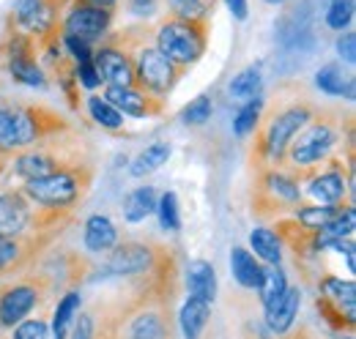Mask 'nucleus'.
<instances>
[{
  "label": "nucleus",
  "mask_w": 356,
  "mask_h": 339,
  "mask_svg": "<svg viewBox=\"0 0 356 339\" xmlns=\"http://www.w3.org/2000/svg\"><path fill=\"white\" fill-rule=\"evenodd\" d=\"M72 131L69 121L44 104H22L0 99V159L11 162L19 151H28L47 137Z\"/></svg>",
  "instance_id": "nucleus-2"
},
{
  "label": "nucleus",
  "mask_w": 356,
  "mask_h": 339,
  "mask_svg": "<svg viewBox=\"0 0 356 339\" xmlns=\"http://www.w3.org/2000/svg\"><path fill=\"white\" fill-rule=\"evenodd\" d=\"M285 290H288V276H285V271H282L280 265H266V268H264V279H261V285H258L261 304L268 309L274 301L282 298Z\"/></svg>",
  "instance_id": "nucleus-32"
},
{
  "label": "nucleus",
  "mask_w": 356,
  "mask_h": 339,
  "mask_svg": "<svg viewBox=\"0 0 356 339\" xmlns=\"http://www.w3.org/2000/svg\"><path fill=\"white\" fill-rule=\"evenodd\" d=\"M348 183H351V181L346 178V172L340 167V159L332 156V159L323 162V167L310 178L307 192H310V197L318 206H337V203H343V197L348 195Z\"/></svg>",
  "instance_id": "nucleus-17"
},
{
  "label": "nucleus",
  "mask_w": 356,
  "mask_h": 339,
  "mask_svg": "<svg viewBox=\"0 0 356 339\" xmlns=\"http://www.w3.org/2000/svg\"><path fill=\"white\" fill-rule=\"evenodd\" d=\"M264 104H266L264 96L255 99V101H250V104H241V110H238L236 118H233V134H236V137H247V134H252V131L258 129Z\"/></svg>",
  "instance_id": "nucleus-34"
},
{
  "label": "nucleus",
  "mask_w": 356,
  "mask_h": 339,
  "mask_svg": "<svg viewBox=\"0 0 356 339\" xmlns=\"http://www.w3.org/2000/svg\"><path fill=\"white\" fill-rule=\"evenodd\" d=\"M343 211V203H337V206H299V211L293 213V219L305 227V230H321L323 224H329L337 213Z\"/></svg>",
  "instance_id": "nucleus-33"
},
{
  "label": "nucleus",
  "mask_w": 356,
  "mask_h": 339,
  "mask_svg": "<svg viewBox=\"0 0 356 339\" xmlns=\"http://www.w3.org/2000/svg\"><path fill=\"white\" fill-rule=\"evenodd\" d=\"M156 213H159V224H162V230H168V233L181 230V213H178L176 192H165V195H159Z\"/></svg>",
  "instance_id": "nucleus-35"
},
{
  "label": "nucleus",
  "mask_w": 356,
  "mask_h": 339,
  "mask_svg": "<svg viewBox=\"0 0 356 339\" xmlns=\"http://www.w3.org/2000/svg\"><path fill=\"white\" fill-rule=\"evenodd\" d=\"M186 290L189 298H200V301H214L217 296V271L211 263L206 260H195L186 268Z\"/></svg>",
  "instance_id": "nucleus-20"
},
{
  "label": "nucleus",
  "mask_w": 356,
  "mask_h": 339,
  "mask_svg": "<svg viewBox=\"0 0 356 339\" xmlns=\"http://www.w3.org/2000/svg\"><path fill=\"white\" fill-rule=\"evenodd\" d=\"M209 22H192V19H178V17H162L159 25L154 28V47L173 63L181 72L192 69L209 47Z\"/></svg>",
  "instance_id": "nucleus-6"
},
{
  "label": "nucleus",
  "mask_w": 356,
  "mask_h": 339,
  "mask_svg": "<svg viewBox=\"0 0 356 339\" xmlns=\"http://www.w3.org/2000/svg\"><path fill=\"white\" fill-rule=\"evenodd\" d=\"M168 159H170V145H168V142H154V145H148L143 154L134 156L129 172H132L134 178H145V175L156 172L162 165H168Z\"/></svg>",
  "instance_id": "nucleus-29"
},
{
  "label": "nucleus",
  "mask_w": 356,
  "mask_h": 339,
  "mask_svg": "<svg viewBox=\"0 0 356 339\" xmlns=\"http://www.w3.org/2000/svg\"><path fill=\"white\" fill-rule=\"evenodd\" d=\"M337 52H340V58H343L348 66H354V60H356V33L346 31V33L337 39Z\"/></svg>",
  "instance_id": "nucleus-40"
},
{
  "label": "nucleus",
  "mask_w": 356,
  "mask_h": 339,
  "mask_svg": "<svg viewBox=\"0 0 356 339\" xmlns=\"http://www.w3.org/2000/svg\"><path fill=\"white\" fill-rule=\"evenodd\" d=\"M49 282L42 274H31L25 279H14L8 285L0 288V326L3 329H14L19 326L42 301Z\"/></svg>",
  "instance_id": "nucleus-11"
},
{
  "label": "nucleus",
  "mask_w": 356,
  "mask_h": 339,
  "mask_svg": "<svg viewBox=\"0 0 356 339\" xmlns=\"http://www.w3.org/2000/svg\"><path fill=\"white\" fill-rule=\"evenodd\" d=\"M88 113L90 118L99 124L102 129H110V131H118V129H124V115L104 99V96H99V93H90L88 96Z\"/></svg>",
  "instance_id": "nucleus-31"
},
{
  "label": "nucleus",
  "mask_w": 356,
  "mask_h": 339,
  "mask_svg": "<svg viewBox=\"0 0 356 339\" xmlns=\"http://www.w3.org/2000/svg\"><path fill=\"white\" fill-rule=\"evenodd\" d=\"M264 90V77H261V66H247L244 72H238L233 77V83L227 85V93L236 104H250L255 99H261Z\"/></svg>",
  "instance_id": "nucleus-24"
},
{
  "label": "nucleus",
  "mask_w": 356,
  "mask_h": 339,
  "mask_svg": "<svg viewBox=\"0 0 356 339\" xmlns=\"http://www.w3.org/2000/svg\"><path fill=\"white\" fill-rule=\"evenodd\" d=\"M83 3H90V6H99V8H113V11H115V6H118L121 0H83Z\"/></svg>",
  "instance_id": "nucleus-44"
},
{
  "label": "nucleus",
  "mask_w": 356,
  "mask_h": 339,
  "mask_svg": "<svg viewBox=\"0 0 356 339\" xmlns=\"http://www.w3.org/2000/svg\"><path fill=\"white\" fill-rule=\"evenodd\" d=\"M83 306V293L80 290H69L66 296L58 301L55 306V315H52V339H66L72 326H74V317Z\"/></svg>",
  "instance_id": "nucleus-26"
},
{
  "label": "nucleus",
  "mask_w": 356,
  "mask_h": 339,
  "mask_svg": "<svg viewBox=\"0 0 356 339\" xmlns=\"http://www.w3.org/2000/svg\"><path fill=\"white\" fill-rule=\"evenodd\" d=\"M74 77H77V85L88 88V90H96L102 80H99V72L93 66V58L90 60H83V63H74Z\"/></svg>",
  "instance_id": "nucleus-39"
},
{
  "label": "nucleus",
  "mask_w": 356,
  "mask_h": 339,
  "mask_svg": "<svg viewBox=\"0 0 356 339\" xmlns=\"http://www.w3.org/2000/svg\"><path fill=\"white\" fill-rule=\"evenodd\" d=\"M346 126H351L348 118L343 121V115H337V113H321L318 110L310 124L291 140V145L285 151L282 165L288 162L293 167L291 178H296V181L307 178L310 181L312 175L323 167V162H329L334 156V151L340 148Z\"/></svg>",
  "instance_id": "nucleus-3"
},
{
  "label": "nucleus",
  "mask_w": 356,
  "mask_h": 339,
  "mask_svg": "<svg viewBox=\"0 0 356 339\" xmlns=\"http://www.w3.org/2000/svg\"><path fill=\"white\" fill-rule=\"evenodd\" d=\"M299 306H302V290H299V288H288V290L282 293V298L274 301L266 309L268 331L285 334V331L293 326V320H296V315H299Z\"/></svg>",
  "instance_id": "nucleus-19"
},
{
  "label": "nucleus",
  "mask_w": 356,
  "mask_h": 339,
  "mask_svg": "<svg viewBox=\"0 0 356 339\" xmlns=\"http://www.w3.org/2000/svg\"><path fill=\"white\" fill-rule=\"evenodd\" d=\"M69 0H19L8 25L28 33L36 44L60 33V17L66 11Z\"/></svg>",
  "instance_id": "nucleus-10"
},
{
  "label": "nucleus",
  "mask_w": 356,
  "mask_h": 339,
  "mask_svg": "<svg viewBox=\"0 0 356 339\" xmlns=\"http://www.w3.org/2000/svg\"><path fill=\"white\" fill-rule=\"evenodd\" d=\"M266 3H271V6H282V3H288V0H266Z\"/></svg>",
  "instance_id": "nucleus-45"
},
{
  "label": "nucleus",
  "mask_w": 356,
  "mask_h": 339,
  "mask_svg": "<svg viewBox=\"0 0 356 339\" xmlns=\"http://www.w3.org/2000/svg\"><path fill=\"white\" fill-rule=\"evenodd\" d=\"M11 339H49V326H47L42 317L36 320H25L14 329V337Z\"/></svg>",
  "instance_id": "nucleus-38"
},
{
  "label": "nucleus",
  "mask_w": 356,
  "mask_h": 339,
  "mask_svg": "<svg viewBox=\"0 0 356 339\" xmlns=\"http://www.w3.org/2000/svg\"><path fill=\"white\" fill-rule=\"evenodd\" d=\"M318 309L334 329H354L356 323V285L351 279L340 276H323L321 279V296Z\"/></svg>",
  "instance_id": "nucleus-13"
},
{
  "label": "nucleus",
  "mask_w": 356,
  "mask_h": 339,
  "mask_svg": "<svg viewBox=\"0 0 356 339\" xmlns=\"http://www.w3.org/2000/svg\"><path fill=\"white\" fill-rule=\"evenodd\" d=\"M6 167H8V162H6V159H0V172H3Z\"/></svg>",
  "instance_id": "nucleus-46"
},
{
  "label": "nucleus",
  "mask_w": 356,
  "mask_h": 339,
  "mask_svg": "<svg viewBox=\"0 0 356 339\" xmlns=\"http://www.w3.org/2000/svg\"><path fill=\"white\" fill-rule=\"evenodd\" d=\"M315 85L321 88V93L326 96H337V99H354V77L340 66V63H326L323 69H318Z\"/></svg>",
  "instance_id": "nucleus-22"
},
{
  "label": "nucleus",
  "mask_w": 356,
  "mask_h": 339,
  "mask_svg": "<svg viewBox=\"0 0 356 339\" xmlns=\"http://www.w3.org/2000/svg\"><path fill=\"white\" fill-rule=\"evenodd\" d=\"M93 66H96L102 83L118 85V88H137L134 60L129 49H121L115 44L102 42L93 49Z\"/></svg>",
  "instance_id": "nucleus-15"
},
{
  "label": "nucleus",
  "mask_w": 356,
  "mask_h": 339,
  "mask_svg": "<svg viewBox=\"0 0 356 339\" xmlns=\"http://www.w3.org/2000/svg\"><path fill=\"white\" fill-rule=\"evenodd\" d=\"M66 339H93V315H80L74 317V326Z\"/></svg>",
  "instance_id": "nucleus-41"
},
{
  "label": "nucleus",
  "mask_w": 356,
  "mask_h": 339,
  "mask_svg": "<svg viewBox=\"0 0 356 339\" xmlns=\"http://www.w3.org/2000/svg\"><path fill=\"white\" fill-rule=\"evenodd\" d=\"M156 203H159V195L154 186H137L124 200V219L137 224V222L148 219L151 213H156Z\"/></svg>",
  "instance_id": "nucleus-25"
},
{
  "label": "nucleus",
  "mask_w": 356,
  "mask_h": 339,
  "mask_svg": "<svg viewBox=\"0 0 356 339\" xmlns=\"http://www.w3.org/2000/svg\"><path fill=\"white\" fill-rule=\"evenodd\" d=\"M217 3L220 0H165L170 17L192 19V22H209V25H211Z\"/></svg>",
  "instance_id": "nucleus-27"
},
{
  "label": "nucleus",
  "mask_w": 356,
  "mask_h": 339,
  "mask_svg": "<svg viewBox=\"0 0 356 339\" xmlns=\"http://www.w3.org/2000/svg\"><path fill=\"white\" fill-rule=\"evenodd\" d=\"M209 317H211V304H209V301L186 298V304L181 306V315H178L184 339L203 337V331H206V326H209Z\"/></svg>",
  "instance_id": "nucleus-23"
},
{
  "label": "nucleus",
  "mask_w": 356,
  "mask_h": 339,
  "mask_svg": "<svg viewBox=\"0 0 356 339\" xmlns=\"http://www.w3.org/2000/svg\"><path fill=\"white\" fill-rule=\"evenodd\" d=\"M315 113H318V107L305 93L302 85L296 93H285V88H280L274 93V101L264 104L261 124L255 129L258 131V151H255L258 159H271L274 165H282L291 140L310 124Z\"/></svg>",
  "instance_id": "nucleus-1"
},
{
  "label": "nucleus",
  "mask_w": 356,
  "mask_h": 339,
  "mask_svg": "<svg viewBox=\"0 0 356 339\" xmlns=\"http://www.w3.org/2000/svg\"><path fill=\"white\" fill-rule=\"evenodd\" d=\"M8 74L11 80L28 88H47L44 69L36 63V58H11L8 60Z\"/></svg>",
  "instance_id": "nucleus-30"
},
{
  "label": "nucleus",
  "mask_w": 356,
  "mask_h": 339,
  "mask_svg": "<svg viewBox=\"0 0 356 339\" xmlns=\"http://www.w3.org/2000/svg\"><path fill=\"white\" fill-rule=\"evenodd\" d=\"M302 200L299 181L282 170H264L252 189V213L258 219H282Z\"/></svg>",
  "instance_id": "nucleus-7"
},
{
  "label": "nucleus",
  "mask_w": 356,
  "mask_h": 339,
  "mask_svg": "<svg viewBox=\"0 0 356 339\" xmlns=\"http://www.w3.org/2000/svg\"><path fill=\"white\" fill-rule=\"evenodd\" d=\"M250 247H252V252L258 254L264 263L280 265V260H282V241L277 238V233L271 227H255L250 233Z\"/></svg>",
  "instance_id": "nucleus-28"
},
{
  "label": "nucleus",
  "mask_w": 356,
  "mask_h": 339,
  "mask_svg": "<svg viewBox=\"0 0 356 339\" xmlns=\"http://www.w3.org/2000/svg\"><path fill=\"white\" fill-rule=\"evenodd\" d=\"M90 183H93V165H80V167L60 170L44 178L25 181L19 192L39 208L74 213V208L86 200Z\"/></svg>",
  "instance_id": "nucleus-4"
},
{
  "label": "nucleus",
  "mask_w": 356,
  "mask_h": 339,
  "mask_svg": "<svg viewBox=\"0 0 356 339\" xmlns=\"http://www.w3.org/2000/svg\"><path fill=\"white\" fill-rule=\"evenodd\" d=\"M113 19H115L113 8H99V6H90L83 0H72L66 6V14L60 17V33L93 47V44L107 39Z\"/></svg>",
  "instance_id": "nucleus-12"
},
{
  "label": "nucleus",
  "mask_w": 356,
  "mask_h": 339,
  "mask_svg": "<svg viewBox=\"0 0 356 339\" xmlns=\"http://www.w3.org/2000/svg\"><path fill=\"white\" fill-rule=\"evenodd\" d=\"M168 254H173L162 244L151 241H118L104 254V271L110 276H145L151 274Z\"/></svg>",
  "instance_id": "nucleus-8"
},
{
  "label": "nucleus",
  "mask_w": 356,
  "mask_h": 339,
  "mask_svg": "<svg viewBox=\"0 0 356 339\" xmlns=\"http://www.w3.org/2000/svg\"><path fill=\"white\" fill-rule=\"evenodd\" d=\"M211 113H214V104H211V99L203 93V96L192 99V101L181 110V121H184L186 126H203L206 121H211Z\"/></svg>",
  "instance_id": "nucleus-36"
},
{
  "label": "nucleus",
  "mask_w": 356,
  "mask_h": 339,
  "mask_svg": "<svg viewBox=\"0 0 356 339\" xmlns=\"http://www.w3.org/2000/svg\"><path fill=\"white\" fill-rule=\"evenodd\" d=\"M104 99H107L121 115H129V118H154V115H162V113H165V99L151 96V93L140 90V88L107 85Z\"/></svg>",
  "instance_id": "nucleus-16"
},
{
  "label": "nucleus",
  "mask_w": 356,
  "mask_h": 339,
  "mask_svg": "<svg viewBox=\"0 0 356 339\" xmlns=\"http://www.w3.org/2000/svg\"><path fill=\"white\" fill-rule=\"evenodd\" d=\"M132 60H134V77H137V88L151 93V96H159L165 99L181 80V69L173 66L156 47L151 42L140 44L132 49Z\"/></svg>",
  "instance_id": "nucleus-9"
},
{
  "label": "nucleus",
  "mask_w": 356,
  "mask_h": 339,
  "mask_svg": "<svg viewBox=\"0 0 356 339\" xmlns=\"http://www.w3.org/2000/svg\"><path fill=\"white\" fill-rule=\"evenodd\" d=\"M129 11L140 14V17H151L156 8H159V0H127Z\"/></svg>",
  "instance_id": "nucleus-42"
},
{
  "label": "nucleus",
  "mask_w": 356,
  "mask_h": 339,
  "mask_svg": "<svg viewBox=\"0 0 356 339\" xmlns=\"http://www.w3.org/2000/svg\"><path fill=\"white\" fill-rule=\"evenodd\" d=\"M83 244L90 254H107L118 244V227L113 224V219L93 213L83 224Z\"/></svg>",
  "instance_id": "nucleus-18"
},
{
  "label": "nucleus",
  "mask_w": 356,
  "mask_h": 339,
  "mask_svg": "<svg viewBox=\"0 0 356 339\" xmlns=\"http://www.w3.org/2000/svg\"><path fill=\"white\" fill-rule=\"evenodd\" d=\"M8 165L14 167L17 178L33 181V178H44V175L60 172V170L90 165V162H86V156H83V142L69 140V131H63V134L47 137L44 142H39L28 151H19L17 156H11Z\"/></svg>",
  "instance_id": "nucleus-5"
},
{
  "label": "nucleus",
  "mask_w": 356,
  "mask_h": 339,
  "mask_svg": "<svg viewBox=\"0 0 356 339\" xmlns=\"http://www.w3.org/2000/svg\"><path fill=\"white\" fill-rule=\"evenodd\" d=\"M230 271H233V279L247 290H258V285L264 279V265L244 247H236L230 252Z\"/></svg>",
  "instance_id": "nucleus-21"
},
{
  "label": "nucleus",
  "mask_w": 356,
  "mask_h": 339,
  "mask_svg": "<svg viewBox=\"0 0 356 339\" xmlns=\"http://www.w3.org/2000/svg\"><path fill=\"white\" fill-rule=\"evenodd\" d=\"M351 19H354V0H332L326 11V25L332 31H348Z\"/></svg>",
  "instance_id": "nucleus-37"
},
{
  "label": "nucleus",
  "mask_w": 356,
  "mask_h": 339,
  "mask_svg": "<svg viewBox=\"0 0 356 339\" xmlns=\"http://www.w3.org/2000/svg\"><path fill=\"white\" fill-rule=\"evenodd\" d=\"M52 241H55V235L0 238V279L14 276V274H25Z\"/></svg>",
  "instance_id": "nucleus-14"
},
{
  "label": "nucleus",
  "mask_w": 356,
  "mask_h": 339,
  "mask_svg": "<svg viewBox=\"0 0 356 339\" xmlns=\"http://www.w3.org/2000/svg\"><path fill=\"white\" fill-rule=\"evenodd\" d=\"M225 3H227L230 14H233L238 22H244V19L250 17V6H247V0H225Z\"/></svg>",
  "instance_id": "nucleus-43"
}]
</instances>
